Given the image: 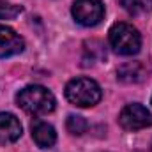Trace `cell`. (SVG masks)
Segmentation results:
<instances>
[{
    "mask_svg": "<svg viewBox=\"0 0 152 152\" xmlns=\"http://www.w3.org/2000/svg\"><path fill=\"white\" fill-rule=\"evenodd\" d=\"M16 103L28 115L39 117V115L51 113L55 110L57 99L51 94V90H48L46 87H42V85H28V87L21 88L16 94Z\"/></svg>",
    "mask_w": 152,
    "mask_h": 152,
    "instance_id": "obj_1",
    "label": "cell"
},
{
    "mask_svg": "<svg viewBox=\"0 0 152 152\" xmlns=\"http://www.w3.org/2000/svg\"><path fill=\"white\" fill-rule=\"evenodd\" d=\"M103 97L101 87L97 85V81L90 80V78H75L66 85V99L80 108H90L96 106Z\"/></svg>",
    "mask_w": 152,
    "mask_h": 152,
    "instance_id": "obj_2",
    "label": "cell"
},
{
    "mask_svg": "<svg viewBox=\"0 0 152 152\" xmlns=\"http://www.w3.org/2000/svg\"><path fill=\"white\" fill-rule=\"evenodd\" d=\"M108 39H110L112 50L124 57L136 55L142 48V36H140L138 28L129 23H124V21L115 23L110 28Z\"/></svg>",
    "mask_w": 152,
    "mask_h": 152,
    "instance_id": "obj_3",
    "label": "cell"
},
{
    "mask_svg": "<svg viewBox=\"0 0 152 152\" xmlns=\"http://www.w3.org/2000/svg\"><path fill=\"white\" fill-rule=\"evenodd\" d=\"M73 18L83 27H96L104 18V5L101 0H75Z\"/></svg>",
    "mask_w": 152,
    "mask_h": 152,
    "instance_id": "obj_4",
    "label": "cell"
},
{
    "mask_svg": "<svg viewBox=\"0 0 152 152\" xmlns=\"http://www.w3.org/2000/svg\"><path fill=\"white\" fill-rule=\"evenodd\" d=\"M118 124L126 131H140L152 126V113L140 103H131L122 108L118 115Z\"/></svg>",
    "mask_w": 152,
    "mask_h": 152,
    "instance_id": "obj_5",
    "label": "cell"
},
{
    "mask_svg": "<svg viewBox=\"0 0 152 152\" xmlns=\"http://www.w3.org/2000/svg\"><path fill=\"white\" fill-rule=\"evenodd\" d=\"M25 50V41L12 28L0 25V58L18 55Z\"/></svg>",
    "mask_w": 152,
    "mask_h": 152,
    "instance_id": "obj_6",
    "label": "cell"
},
{
    "mask_svg": "<svg viewBox=\"0 0 152 152\" xmlns=\"http://www.w3.org/2000/svg\"><path fill=\"white\" fill-rule=\"evenodd\" d=\"M21 136V124L12 113H0V145L18 142Z\"/></svg>",
    "mask_w": 152,
    "mask_h": 152,
    "instance_id": "obj_7",
    "label": "cell"
},
{
    "mask_svg": "<svg viewBox=\"0 0 152 152\" xmlns=\"http://www.w3.org/2000/svg\"><path fill=\"white\" fill-rule=\"evenodd\" d=\"M32 138L39 149H51L57 143V133H55L53 126H50L48 122H42V120L32 124Z\"/></svg>",
    "mask_w": 152,
    "mask_h": 152,
    "instance_id": "obj_8",
    "label": "cell"
},
{
    "mask_svg": "<svg viewBox=\"0 0 152 152\" xmlns=\"http://www.w3.org/2000/svg\"><path fill=\"white\" fill-rule=\"evenodd\" d=\"M142 75H143V67L138 62H127V64L120 66L118 71H117V78L120 81H126V83H136V81H140Z\"/></svg>",
    "mask_w": 152,
    "mask_h": 152,
    "instance_id": "obj_9",
    "label": "cell"
},
{
    "mask_svg": "<svg viewBox=\"0 0 152 152\" xmlns=\"http://www.w3.org/2000/svg\"><path fill=\"white\" fill-rule=\"evenodd\" d=\"M66 127H67V131L71 134L80 136V134H83L88 129V122L83 117H80V115H69L67 120H66Z\"/></svg>",
    "mask_w": 152,
    "mask_h": 152,
    "instance_id": "obj_10",
    "label": "cell"
},
{
    "mask_svg": "<svg viewBox=\"0 0 152 152\" xmlns=\"http://www.w3.org/2000/svg\"><path fill=\"white\" fill-rule=\"evenodd\" d=\"M21 11H23L21 5H16V4H9L5 0H0V20H12Z\"/></svg>",
    "mask_w": 152,
    "mask_h": 152,
    "instance_id": "obj_11",
    "label": "cell"
},
{
    "mask_svg": "<svg viewBox=\"0 0 152 152\" xmlns=\"http://www.w3.org/2000/svg\"><path fill=\"white\" fill-rule=\"evenodd\" d=\"M122 7L129 14H138V12H142V11L147 9L143 5V0H122Z\"/></svg>",
    "mask_w": 152,
    "mask_h": 152,
    "instance_id": "obj_12",
    "label": "cell"
},
{
    "mask_svg": "<svg viewBox=\"0 0 152 152\" xmlns=\"http://www.w3.org/2000/svg\"><path fill=\"white\" fill-rule=\"evenodd\" d=\"M151 101H152V99H151Z\"/></svg>",
    "mask_w": 152,
    "mask_h": 152,
    "instance_id": "obj_13",
    "label": "cell"
}]
</instances>
